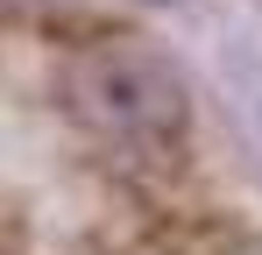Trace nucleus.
I'll list each match as a JSON object with an SVG mask.
<instances>
[{"mask_svg": "<svg viewBox=\"0 0 262 255\" xmlns=\"http://www.w3.org/2000/svg\"><path fill=\"white\" fill-rule=\"evenodd\" d=\"M64 107L99 149H121V156H170L191 135V85L177 71V57L121 29L71 50Z\"/></svg>", "mask_w": 262, "mask_h": 255, "instance_id": "nucleus-1", "label": "nucleus"}, {"mask_svg": "<svg viewBox=\"0 0 262 255\" xmlns=\"http://www.w3.org/2000/svg\"><path fill=\"white\" fill-rule=\"evenodd\" d=\"M220 255H262V241H227Z\"/></svg>", "mask_w": 262, "mask_h": 255, "instance_id": "nucleus-2", "label": "nucleus"}]
</instances>
